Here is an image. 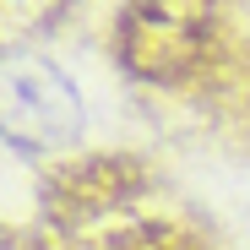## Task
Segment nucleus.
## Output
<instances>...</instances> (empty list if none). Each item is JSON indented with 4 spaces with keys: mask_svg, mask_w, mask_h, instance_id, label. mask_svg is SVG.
<instances>
[{
    "mask_svg": "<svg viewBox=\"0 0 250 250\" xmlns=\"http://www.w3.org/2000/svg\"><path fill=\"white\" fill-rule=\"evenodd\" d=\"M44 250H212L196 223L163 207V196L136 180H114L104 190L76 185L55 196V223Z\"/></svg>",
    "mask_w": 250,
    "mask_h": 250,
    "instance_id": "f257e3e1",
    "label": "nucleus"
},
{
    "mask_svg": "<svg viewBox=\"0 0 250 250\" xmlns=\"http://www.w3.org/2000/svg\"><path fill=\"white\" fill-rule=\"evenodd\" d=\"M0 250H44V245H22V239H11V234H0Z\"/></svg>",
    "mask_w": 250,
    "mask_h": 250,
    "instance_id": "f03ea898",
    "label": "nucleus"
}]
</instances>
